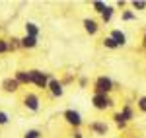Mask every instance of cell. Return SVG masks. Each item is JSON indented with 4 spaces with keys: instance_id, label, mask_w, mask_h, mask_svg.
Returning <instances> with one entry per match:
<instances>
[{
    "instance_id": "cell-16",
    "label": "cell",
    "mask_w": 146,
    "mask_h": 138,
    "mask_svg": "<svg viewBox=\"0 0 146 138\" xmlns=\"http://www.w3.org/2000/svg\"><path fill=\"white\" fill-rule=\"evenodd\" d=\"M113 121H115V125H117V128H127V121L123 119V115H121V111H117V113H113Z\"/></svg>"
},
{
    "instance_id": "cell-26",
    "label": "cell",
    "mask_w": 146,
    "mask_h": 138,
    "mask_svg": "<svg viewBox=\"0 0 146 138\" xmlns=\"http://www.w3.org/2000/svg\"><path fill=\"white\" fill-rule=\"evenodd\" d=\"M78 86L80 88H86V86H88V78H86V76H80L78 78Z\"/></svg>"
},
{
    "instance_id": "cell-6",
    "label": "cell",
    "mask_w": 146,
    "mask_h": 138,
    "mask_svg": "<svg viewBox=\"0 0 146 138\" xmlns=\"http://www.w3.org/2000/svg\"><path fill=\"white\" fill-rule=\"evenodd\" d=\"M49 93L53 95V97H62L64 95V88H62V82L56 80V78H51V82H49Z\"/></svg>"
},
{
    "instance_id": "cell-8",
    "label": "cell",
    "mask_w": 146,
    "mask_h": 138,
    "mask_svg": "<svg viewBox=\"0 0 146 138\" xmlns=\"http://www.w3.org/2000/svg\"><path fill=\"white\" fill-rule=\"evenodd\" d=\"M2 90L6 93H16L20 90V84H18L16 78H4V80H2Z\"/></svg>"
},
{
    "instance_id": "cell-21",
    "label": "cell",
    "mask_w": 146,
    "mask_h": 138,
    "mask_svg": "<svg viewBox=\"0 0 146 138\" xmlns=\"http://www.w3.org/2000/svg\"><path fill=\"white\" fill-rule=\"evenodd\" d=\"M131 6H133V12H142V10H146V0H133L131 2Z\"/></svg>"
},
{
    "instance_id": "cell-10",
    "label": "cell",
    "mask_w": 146,
    "mask_h": 138,
    "mask_svg": "<svg viewBox=\"0 0 146 138\" xmlns=\"http://www.w3.org/2000/svg\"><path fill=\"white\" fill-rule=\"evenodd\" d=\"M14 78L18 80L20 86H27V84H31V74H29V70H16Z\"/></svg>"
},
{
    "instance_id": "cell-17",
    "label": "cell",
    "mask_w": 146,
    "mask_h": 138,
    "mask_svg": "<svg viewBox=\"0 0 146 138\" xmlns=\"http://www.w3.org/2000/svg\"><path fill=\"white\" fill-rule=\"evenodd\" d=\"M8 49H10V51L22 49V39H20V37H12V39H8Z\"/></svg>"
},
{
    "instance_id": "cell-1",
    "label": "cell",
    "mask_w": 146,
    "mask_h": 138,
    "mask_svg": "<svg viewBox=\"0 0 146 138\" xmlns=\"http://www.w3.org/2000/svg\"><path fill=\"white\" fill-rule=\"evenodd\" d=\"M113 90H115V82L109 76H98L96 82H94V93H105V95H109Z\"/></svg>"
},
{
    "instance_id": "cell-13",
    "label": "cell",
    "mask_w": 146,
    "mask_h": 138,
    "mask_svg": "<svg viewBox=\"0 0 146 138\" xmlns=\"http://www.w3.org/2000/svg\"><path fill=\"white\" fill-rule=\"evenodd\" d=\"M37 37H29V35H23L22 37V49H35L37 47Z\"/></svg>"
},
{
    "instance_id": "cell-18",
    "label": "cell",
    "mask_w": 146,
    "mask_h": 138,
    "mask_svg": "<svg viewBox=\"0 0 146 138\" xmlns=\"http://www.w3.org/2000/svg\"><path fill=\"white\" fill-rule=\"evenodd\" d=\"M92 8L101 16V14L105 12V8H107V4H105V2H101V0H94V2H92Z\"/></svg>"
},
{
    "instance_id": "cell-23",
    "label": "cell",
    "mask_w": 146,
    "mask_h": 138,
    "mask_svg": "<svg viewBox=\"0 0 146 138\" xmlns=\"http://www.w3.org/2000/svg\"><path fill=\"white\" fill-rule=\"evenodd\" d=\"M23 138H41V132H39L37 128H29V130L23 134Z\"/></svg>"
},
{
    "instance_id": "cell-9",
    "label": "cell",
    "mask_w": 146,
    "mask_h": 138,
    "mask_svg": "<svg viewBox=\"0 0 146 138\" xmlns=\"http://www.w3.org/2000/svg\"><path fill=\"white\" fill-rule=\"evenodd\" d=\"M82 25H84V29H86L88 35H96L100 31V23L96 22V20H92V18H86V20L82 22Z\"/></svg>"
},
{
    "instance_id": "cell-11",
    "label": "cell",
    "mask_w": 146,
    "mask_h": 138,
    "mask_svg": "<svg viewBox=\"0 0 146 138\" xmlns=\"http://www.w3.org/2000/svg\"><path fill=\"white\" fill-rule=\"evenodd\" d=\"M109 37H111V39L119 47H125V45H127V35H125V31H121V29H111Z\"/></svg>"
},
{
    "instance_id": "cell-4",
    "label": "cell",
    "mask_w": 146,
    "mask_h": 138,
    "mask_svg": "<svg viewBox=\"0 0 146 138\" xmlns=\"http://www.w3.org/2000/svg\"><path fill=\"white\" fill-rule=\"evenodd\" d=\"M62 119L66 121L70 127H74L76 130H78V128L82 127V123H84V119H82V115H80V111H76V109H66V111L62 113Z\"/></svg>"
},
{
    "instance_id": "cell-27",
    "label": "cell",
    "mask_w": 146,
    "mask_h": 138,
    "mask_svg": "<svg viewBox=\"0 0 146 138\" xmlns=\"http://www.w3.org/2000/svg\"><path fill=\"white\" fill-rule=\"evenodd\" d=\"M125 6H127V2H125V0H119V2H117V8H125Z\"/></svg>"
},
{
    "instance_id": "cell-25",
    "label": "cell",
    "mask_w": 146,
    "mask_h": 138,
    "mask_svg": "<svg viewBox=\"0 0 146 138\" xmlns=\"http://www.w3.org/2000/svg\"><path fill=\"white\" fill-rule=\"evenodd\" d=\"M10 49H8V41L6 39H0V55H4V53H8Z\"/></svg>"
},
{
    "instance_id": "cell-20",
    "label": "cell",
    "mask_w": 146,
    "mask_h": 138,
    "mask_svg": "<svg viewBox=\"0 0 146 138\" xmlns=\"http://www.w3.org/2000/svg\"><path fill=\"white\" fill-rule=\"evenodd\" d=\"M101 43H103V47H105V49H111V51L119 49V45H117V43L113 41V39L109 37V35H107V37H103V41H101Z\"/></svg>"
},
{
    "instance_id": "cell-14",
    "label": "cell",
    "mask_w": 146,
    "mask_h": 138,
    "mask_svg": "<svg viewBox=\"0 0 146 138\" xmlns=\"http://www.w3.org/2000/svg\"><path fill=\"white\" fill-rule=\"evenodd\" d=\"M121 115H123V119L127 123L133 121V119H135V109H133V105H129V103L123 105V107H121Z\"/></svg>"
},
{
    "instance_id": "cell-2",
    "label": "cell",
    "mask_w": 146,
    "mask_h": 138,
    "mask_svg": "<svg viewBox=\"0 0 146 138\" xmlns=\"http://www.w3.org/2000/svg\"><path fill=\"white\" fill-rule=\"evenodd\" d=\"M29 74H31V84H33V86H37L39 90H47V88H49V82L53 78L49 72L33 68V70H29Z\"/></svg>"
},
{
    "instance_id": "cell-7",
    "label": "cell",
    "mask_w": 146,
    "mask_h": 138,
    "mask_svg": "<svg viewBox=\"0 0 146 138\" xmlns=\"http://www.w3.org/2000/svg\"><path fill=\"white\" fill-rule=\"evenodd\" d=\"M94 134H100V136H105L107 132H109V125L107 123H103V121H92L90 125H88Z\"/></svg>"
},
{
    "instance_id": "cell-22",
    "label": "cell",
    "mask_w": 146,
    "mask_h": 138,
    "mask_svg": "<svg viewBox=\"0 0 146 138\" xmlns=\"http://www.w3.org/2000/svg\"><path fill=\"white\" fill-rule=\"evenodd\" d=\"M136 109H138L140 113H146V95H140V97L136 99Z\"/></svg>"
},
{
    "instance_id": "cell-5",
    "label": "cell",
    "mask_w": 146,
    "mask_h": 138,
    "mask_svg": "<svg viewBox=\"0 0 146 138\" xmlns=\"http://www.w3.org/2000/svg\"><path fill=\"white\" fill-rule=\"evenodd\" d=\"M23 107L27 109V111H39V107H41V101H39V97L35 95V93H25L23 95Z\"/></svg>"
},
{
    "instance_id": "cell-28",
    "label": "cell",
    "mask_w": 146,
    "mask_h": 138,
    "mask_svg": "<svg viewBox=\"0 0 146 138\" xmlns=\"http://www.w3.org/2000/svg\"><path fill=\"white\" fill-rule=\"evenodd\" d=\"M74 138H84V134H82L80 130H76V132H74Z\"/></svg>"
},
{
    "instance_id": "cell-24",
    "label": "cell",
    "mask_w": 146,
    "mask_h": 138,
    "mask_svg": "<svg viewBox=\"0 0 146 138\" xmlns=\"http://www.w3.org/2000/svg\"><path fill=\"white\" fill-rule=\"evenodd\" d=\"M10 123V115L6 113V111H0V127H4V125H8Z\"/></svg>"
},
{
    "instance_id": "cell-29",
    "label": "cell",
    "mask_w": 146,
    "mask_h": 138,
    "mask_svg": "<svg viewBox=\"0 0 146 138\" xmlns=\"http://www.w3.org/2000/svg\"><path fill=\"white\" fill-rule=\"evenodd\" d=\"M142 47L146 49V33H144V37H142Z\"/></svg>"
},
{
    "instance_id": "cell-12",
    "label": "cell",
    "mask_w": 146,
    "mask_h": 138,
    "mask_svg": "<svg viewBox=\"0 0 146 138\" xmlns=\"http://www.w3.org/2000/svg\"><path fill=\"white\" fill-rule=\"evenodd\" d=\"M23 27H25V35H29V37H39V31H41V29H39V25L35 22H25Z\"/></svg>"
},
{
    "instance_id": "cell-19",
    "label": "cell",
    "mask_w": 146,
    "mask_h": 138,
    "mask_svg": "<svg viewBox=\"0 0 146 138\" xmlns=\"http://www.w3.org/2000/svg\"><path fill=\"white\" fill-rule=\"evenodd\" d=\"M121 20H123V22H135V20H136V14L133 10H123Z\"/></svg>"
},
{
    "instance_id": "cell-15",
    "label": "cell",
    "mask_w": 146,
    "mask_h": 138,
    "mask_svg": "<svg viewBox=\"0 0 146 138\" xmlns=\"http://www.w3.org/2000/svg\"><path fill=\"white\" fill-rule=\"evenodd\" d=\"M113 14H115V8L107 4V8H105V12L101 14V22H103V23H109V22L113 20Z\"/></svg>"
},
{
    "instance_id": "cell-3",
    "label": "cell",
    "mask_w": 146,
    "mask_h": 138,
    "mask_svg": "<svg viewBox=\"0 0 146 138\" xmlns=\"http://www.w3.org/2000/svg\"><path fill=\"white\" fill-rule=\"evenodd\" d=\"M115 101L111 99V95H105V93H94L92 95V107L96 111H105V109H111Z\"/></svg>"
}]
</instances>
